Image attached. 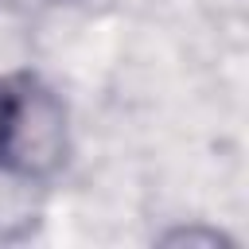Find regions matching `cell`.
Instances as JSON below:
<instances>
[{
    "label": "cell",
    "mask_w": 249,
    "mask_h": 249,
    "mask_svg": "<svg viewBox=\"0 0 249 249\" xmlns=\"http://www.w3.org/2000/svg\"><path fill=\"white\" fill-rule=\"evenodd\" d=\"M66 163V109L35 74L0 78V171L47 179Z\"/></svg>",
    "instance_id": "1"
}]
</instances>
